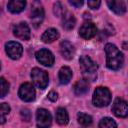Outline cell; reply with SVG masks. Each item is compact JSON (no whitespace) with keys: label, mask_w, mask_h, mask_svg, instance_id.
Wrapping results in <instances>:
<instances>
[{"label":"cell","mask_w":128,"mask_h":128,"mask_svg":"<svg viewBox=\"0 0 128 128\" xmlns=\"http://www.w3.org/2000/svg\"><path fill=\"white\" fill-rule=\"evenodd\" d=\"M106 53V64L111 70H118L123 66L124 57L120 50L112 43H107L105 45Z\"/></svg>","instance_id":"obj_1"},{"label":"cell","mask_w":128,"mask_h":128,"mask_svg":"<svg viewBox=\"0 0 128 128\" xmlns=\"http://www.w3.org/2000/svg\"><path fill=\"white\" fill-rule=\"evenodd\" d=\"M80 69L84 76V79L87 81H94L97 76V65L96 63L88 56L83 55L79 59Z\"/></svg>","instance_id":"obj_2"},{"label":"cell","mask_w":128,"mask_h":128,"mask_svg":"<svg viewBox=\"0 0 128 128\" xmlns=\"http://www.w3.org/2000/svg\"><path fill=\"white\" fill-rule=\"evenodd\" d=\"M93 104L97 107L107 106L111 101V93L106 87H97L93 94Z\"/></svg>","instance_id":"obj_3"},{"label":"cell","mask_w":128,"mask_h":128,"mask_svg":"<svg viewBox=\"0 0 128 128\" xmlns=\"http://www.w3.org/2000/svg\"><path fill=\"white\" fill-rule=\"evenodd\" d=\"M31 78L34 85L39 89H45L48 85V74L40 68H33L31 71Z\"/></svg>","instance_id":"obj_4"},{"label":"cell","mask_w":128,"mask_h":128,"mask_svg":"<svg viewBox=\"0 0 128 128\" xmlns=\"http://www.w3.org/2000/svg\"><path fill=\"white\" fill-rule=\"evenodd\" d=\"M112 112L115 116L125 118L128 116V104L122 98H116L112 105Z\"/></svg>","instance_id":"obj_5"},{"label":"cell","mask_w":128,"mask_h":128,"mask_svg":"<svg viewBox=\"0 0 128 128\" xmlns=\"http://www.w3.org/2000/svg\"><path fill=\"white\" fill-rule=\"evenodd\" d=\"M52 117L48 110L46 109H38L36 113V123L38 128H48L51 125Z\"/></svg>","instance_id":"obj_6"},{"label":"cell","mask_w":128,"mask_h":128,"mask_svg":"<svg viewBox=\"0 0 128 128\" xmlns=\"http://www.w3.org/2000/svg\"><path fill=\"white\" fill-rule=\"evenodd\" d=\"M18 95H19L20 99L25 101V102L33 101L35 99V89L32 86V84L26 82L20 86L19 91H18Z\"/></svg>","instance_id":"obj_7"},{"label":"cell","mask_w":128,"mask_h":128,"mask_svg":"<svg viewBox=\"0 0 128 128\" xmlns=\"http://www.w3.org/2000/svg\"><path fill=\"white\" fill-rule=\"evenodd\" d=\"M5 50L7 55L11 58V59H19L20 56L22 55L23 52V47L20 43L15 42V41H9L5 44Z\"/></svg>","instance_id":"obj_8"},{"label":"cell","mask_w":128,"mask_h":128,"mask_svg":"<svg viewBox=\"0 0 128 128\" xmlns=\"http://www.w3.org/2000/svg\"><path fill=\"white\" fill-rule=\"evenodd\" d=\"M35 56H36L37 61L39 63H41L42 65H44V66L50 67L54 64V56L47 49H41V50L37 51Z\"/></svg>","instance_id":"obj_9"},{"label":"cell","mask_w":128,"mask_h":128,"mask_svg":"<svg viewBox=\"0 0 128 128\" xmlns=\"http://www.w3.org/2000/svg\"><path fill=\"white\" fill-rule=\"evenodd\" d=\"M97 33V28L92 22H85L79 29V35L86 40L93 38Z\"/></svg>","instance_id":"obj_10"},{"label":"cell","mask_w":128,"mask_h":128,"mask_svg":"<svg viewBox=\"0 0 128 128\" xmlns=\"http://www.w3.org/2000/svg\"><path fill=\"white\" fill-rule=\"evenodd\" d=\"M13 34L19 39L22 40H28L30 38V28L25 22H21L19 24H16L13 28Z\"/></svg>","instance_id":"obj_11"},{"label":"cell","mask_w":128,"mask_h":128,"mask_svg":"<svg viewBox=\"0 0 128 128\" xmlns=\"http://www.w3.org/2000/svg\"><path fill=\"white\" fill-rule=\"evenodd\" d=\"M60 53H61V55L63 56L64 59L71 60L74 57V54H75L74 46L69 41L64 40L60 43Z\"/></svg>","instance_id":"obj_12"},{"label":"cell","mask_w":128,"mask_h":128,"mask_svg":"<svg viewBox=\"0 0 128 128\" xmlns=\"http://www.w3.org/2000/svg\"><path fill=\"white\" fill-rule=\"evenodd\" d=\"M44 19V10L41 6L34 7L31 11V21L35 28L39 27Z\"/></svg>","instance_id":"obj_13"},{"label":"cell","mask_w":128,"mask_h":128,"mask_svg":"<svg viewBox=\"0 0 128 128\" xmlns=\"http://www.w3.org/2000/svg\"><path fill=\"white\" fill-rule=\"evenodd\" d=\"M107 5L109 6V8L116 14L118 15H122L125 13L126 11V5L123 1H116V0H108L107 1Z\"/></svg>","instance_id":"obj_14"},{"label":"cell","mask_w":128,"mask_h":128,"mask_svg":"<svg viewBox=\"0 0 128 128\" xmlns=\"http://www.w3.org/2000/svg\"><path fill=\"white\" fill-rule=\"evenodd\" d=\"M72 78V71L68 66H63L60 68L58 73V79L61 84H67Z\"/></svg>","instance_id":"obj_15"},{"label":"cell","mask_w":128,"mask_h":128,"mask_svg":"<svg viewBox=\"0 0 128 128\" xmlns=\"http://www.w3.org/2000/svg\"><path fill=\"white\" fill-rule=\"evenodd\" d=\"M26 2L24 0H12L7 4V8L11 13H20L24 10Z\"/></svg>","instance_id":"obj_16"},{"label":"cell","mask_w":128,"mask_h":128,"mask_svg":"<svg viewBox=\"0 0 128 128\" xmlns=\"http://www.w3.org/2000/svg\"><path fill=\"white\" fill-rule=\"evenodd\" d=\"M59 38V32L55 28H49L47 29L41 36V40L44 43H51Z\"/></svg>","instance_id":"obj_17"},{"label":"cell","mask_w":128,"mask_h":128,"mask_svg":"<svg viewBox=\"0 0 128 128\" xmlns=\"http://www.w3.org/2000/svg\"><path fill=\"white\" fill-rule=\"evenodd\" d=\"M73 90H74V93H75L76 95H78V96H81V95L87 93L88 90H89V84H88V81L85 80V79L78 80V81L74 84Z\"/></svg>","instance_id":"obj_18"},{"label":"cell","mask_w":128,"mask_h":128,"mask_svg":"<svg viewBox=\"0 0 128 128\" xmlns=\"http://www.w3.org/2000/svg\"><path fill=\"white\" fill-rule=\"evenodd\" d=\"M76 24V19L74 17V15L72 13H69V12H66L64 13L63 15V18H62V26L64 29L66 30H71L74 28Z\"/></svg>","instance_id":"obj_19"},{"label":"cell","mask_w":128,"mask_h":128,"mask_svg":"<svg viewBox=\"0 0 128 128\" xmlns=\"http://www.w3.org/2000/svg\"><path fill=\"white\" fill-rule=\"evenodd\" d=\"M77 120H78V123L82 126V128H91L92 124H93V121H92V117L88 114H85V113H78L77 115Z\"/></svg>","instance_id":"obj_20"},{"label":"cell","mask_w":128,"mask_h":128,"mask_svg":"<svg viewBox=\"0 0 128 128\" xmlns=\"http://www.w3.org/2000/svg\"><path fill=\"white\" fill-rule=\"evenodd\" d=\"M68 120H69V116H68V113L66 111V109L60 107L57 109L56 111V121L58 124L60 125H65L68 123Z\"/></svg>","instance_id":"obj_21"},{"label":"cell","mask_w":128,"mask_h":128,"mask_svg":"<svg viewBox=\"0 0 128 128\" xmlns=\"http://www.w3.org/2000/svg\"><path fill=\"white\" fill-rule=\"evenodd\" d=\"M99 128H117V124L112 118L104 117L99 122Z\"/></svg>","instance_id":"obj_22"},{"label":"cell","mask_w":128,"mask_h":128,"mask_svg":"<svg viewBox=\"0 0 128 128\" xmlns=\"http://www.w3.org/2000/svg\"><path fill=\"white\" fill-rule=\"evenodd\" d=\"M10 112V106L6 103H2L1 104V108H0V114H1V123L3 124L5 122V116L7 114H9Z\"/></svg>","instance_id":"obj_23"},{"label":"cell","mask_w":128,"mask_h":128,"mask_svg":"<svg viewBox=\"0 0 128 128\" xmlns=\"http://www.w3.org/2000/svg\"><path fill=\"white\" fill-rule=\"evenodd\" d=\"M0 82H1V98H3L6 96V94L9 91V84L6 82V80L3 77L0 79Z\"/></svg>","instance_id":"obj_24"},{"label":"cell","mask_w":128,"mask_h":128,"mask_svg":"<svg viewBox=\"0 0 128 128\" xmlns=\"http://www.w3.org/2000/svg\"><path fill=\"white\" fill-rule=\"evenodd\" d=\"M54 14L57 17H60V16L64 15V9H63V6L60 2H56L54 4Z\"/></svg>","instance_id":"obj_25"},{"label":"cell","mask_w":128,"mask_h":128,"mask_svg":"<svg viewBox=\"0 0 128 128\" xmlns=\"http://www.w3.org/2000/svg\"><path fill=\"white\" fill-rule=\"evenodd\" d=\"M88 6L91 8V9H98L99 8V6H100V4H101V2L100 1H96V0H90V1H88Z\"/></svg>","instance_id":"obj_26"},{"label":"cell","mask_w":128,"mask_h":128,"mask_svg":"<svg viewBox=\"0 0 128 128\" xmlns=\"http://www.w3.org/2000/svg\"><path fill=\"white\" fill-rule=\"evenodd\" d=\"M21 116L25 121H29L31 118V113L28 109H23V110H21Z\"/></svg>","instance_id":"obj_27"},{"label":"cell","mask_w":128,"mask_h":128,"mask_svg":"<svg viewBox=\"0 0 128 128\" xmlns=\"http://www.w3.org/2000/svg\"><path fill=\"white\" fill-rule=\"evenodd\" d=\"M57 98H58V94L55 91H50L49 92V94H48V99L49 100H51L52 102H54V101L57 100Z\"/></svg>","instance_id":"obj_28"},{"label":"cell","mask_w":128,"mask_h":128,"mask_svg":"<svg viewBox=\"0 0 128 128\" xmlns=\"http://www.w3.org/2000/svg\"><path fill=\"white\" fill-rule=\"evenodd\" d=\"M69 3L74 7H80V6L83 5V1L82 0H70Z\"/></svg>","instance_id":"obj_29"},{"label":"cell","mask_w":128,"mask_h":128,"mask_svg":"<svg viewBox=\"0 0 128 128\" xmlns=\"http://www.w3.org/2000/svg\"><path fill=\"white\" fill-rule=\"evenodd\" d=\"M104 32L107 33V34H109V35H113L114 34V28L111 25H107L106 28L104 29Z\"/></svg>","instance_id":"obj_30"}]
</instances>
